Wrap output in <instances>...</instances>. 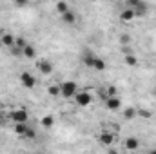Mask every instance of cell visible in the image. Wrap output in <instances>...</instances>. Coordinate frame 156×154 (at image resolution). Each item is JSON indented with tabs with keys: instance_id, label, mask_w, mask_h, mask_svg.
Segmentation results:
<instances>
[{
	"instance_id": "cell-18",
	"label": "cell",
	"mask_w": 156,
	"mask_h": 154,
	"mask_svg": "<svg viewBox=\"0 0 156 154\" xmlns=\"http://www.w3.org/2000/svg\"><path fill=\"white\" fill-rule=\"evenodd\" d=\"M138 116V109H134V107H127L125 111H123V118L125 120H133V118H136Z\"/></svg>"
},
{
	"instance_id": "cell-11",
	"label": "cell",
	"mask_w": 156,
	"mask_h": 154,
	"mask_svg": "<svg viewBox=\"0 0 156 154\" xmlns=\"http://www.w3.org/2000/svg\"><path fill=\"white\" fill-rule=\"evenodd\" d=\"M123 145H125V149H127V151H136V149L140 147V142H138V138L129 136V138H125Z\"/></svg>"
},
{
	"instance_id": "cell-17",
	"label": "cell",
	"mask_w": 156,
	"mask_h": 154,
	"mask_svg": "<svg viewBox=\"0 0 156 154\" xmlns=\"http://www.w3.org/2000/svg\"><path fill=\"white\" fill-rule=\"evenodd\" d=\"M40 125H42V127H45V129H49V127H53V125H55V118H53V116H44V118H42V120H40Z\"/></svg>"
},
{
	"instance_id": "cell-13",
	"label": "cell",
	"mask_w": 156,
	"mask_h": 154,
	"mask_svg": "<svg viewBox=\"0 0 156 154\" xmlns=\"http://www.w3.org/2000/svg\"><path fill=\"white\" fill-rule=\"evenodd\" d=\"M131 9H134V13H136V16H145L147 15V11H149V7H147V4L142 0L136 7H131Z\"/></svg>"
},
{
	"instance_id": "cell-28",
	"label": "cell",
	"mask_w": 156,
	"mask_h": 154,
	"mask_svg": "<svg viewBox=\"0 0 156 154\" xmlns=\"http://www.w3.org/2000/svg\"><path fill=\"white\" fill-rule=\"evenodd\" d=\"M122 53H123V54H129V53H131V49H129V47H122Z\"/></svg>"
},
{
	"instance_id": "cell-3",
	"label": "cell",
	"mask_w": 156,
	"mask_h": 154,
	"mask_svg": "<svg viewBox=\"0 0 156 154\" xmlns=\"http://www.w3.org/2000/svg\"><path fill=\"white\" fill-rule=\"evenodd\" d=\"M75 103L78 107H89L93 103V94L87 93V91H78L75 94Z\"/></svg>"
},
{
	"instance_id": "cell-22",
	"label": "cell",
	"mask_w": 156,
	"mask_h": 154,
	"mask_svg": "<svg viewBox=\"0 0 156 154\" xmlns=\"http://www.w3.org/2000/svg\"><path fill=\"white\" fill-rule=\"evenodd\" d=\"M24 138H27V140H33V138H37V132L31 129V127H27V132H26V136Z\"/></svg>"
},
{
	"instance_id": "cell-1",
	"label": "cell",
	"mask_w": 156,
	"mask_h": 154,
	"mask_svg": "<svg viewBox=\"0 0 156 154\" xmlns=\"http://www.w3.org/2000/svg\"><path fill=\"white\" fill-rule=\"evenodd\" d=\"M83 64H85L87 67L94 69V71H105V69H107V62H105L104 58H100V56H94V54L89 53V51L83 53Z\"/></svg>"
},
{
	"instance_id": "cell-20",
	"label": "cell",
	"mask_w": 156,
	"mask_h": 154,
	"mask_svg": "<svg viewBox=\"0 0 156 154\" xmlns=\"http://www.w3.org/2000/svg\"><path fill=\"white\" fill-rule=\"evenodd\" d=\"M47 93H49V96H53V98L60 96V85H51V87H47Z\"/></svg>"
},
{
	"instance_id": "cell-10",
	"label": "cell",
	"mask_w": 156,
	"mask_h": 154,
	"mask_svg": "<svg viewBox=\"0 0 156 154\" xmlns=\"http://www.w3.org/2000/svg\"><path fill=\"white\" fill-rule=\"evenodd\" d=\"M136 18V13H134V9H131V7H127V9H123L122 13H120V20L122 22H131V20H134Z\"/></svg>"
},
{
	"instance_id": "cell-8",
	"label": "cell",
	"mask_w": 156,
	"mask_h": 154,
	"mask_svg": "<svg viewBox=\"0 0 156 154\" xmlns=\"http://www.w3.org/2000/svg\"><path fill=\"white\" fill-rule=\"evenodd\" d=\"M37 67H38V71L42 75H51L53 73V64L49 60H38L37 62Z\"/></svg>"
},
{
	"instance_id": "cell-5",
	"label": "cell",
	"mask_w": 156,
	"mask_h": 154,
	"mask_svg": "<svg viewBox=\"0 0 156 154\" xmlns=\"http://www.w3.org/2000/svg\"><path fill=\"white\" fill-rule=\"evenodd\" d=\"M20 83H22L26 89H35V85H37V78L33 76L31 73L24 71V73H20Z\"/></svg>"
},
{
	"instance_id": "cell-25",
	"label": "cell",
	"mask_w": 156,
	"mask_h": 154,
	"mask_svg": "<svg viewBox=\"0 0 156 154\" xmlns=\"http://www.w3.org/2000/svg\"><path fill=\"white\" fill-rule=\"evenodd\" d=\"M140 2H142V0H127V5H129V7H136Z\"/></svg>"
},
{
	"instance_id": "cell-2",
	"label": "cell",
	"mask_w": 156,
	"mask_h": 154,
	"mask_svg": "<svg viewBox=\"0 0 156 154\" xmlns=\"http://www.w3.org/2000/svg\"><path fill=\"white\" fill-rule=\"evenodd\" d=\"M58 85H60V96H64V98H75V94L78 93V85L71 80L62 82Z\"/></svg>"
},
{
	"instance_id": "cell-14",
	"label": "cell",
	"mask_w": 156,
	"mask_h": 154,
	"mask_svg": "<svg viewBox=\"0 0 156 154\" xmlns=\"http://www.w3.org/2000/svg\"><path fill=\"white\" fill-rule=\"evenodd\" d=\"M27 127H29L27 123H15V127H13V129H15V132H16L20 138H24V136H26V132H27Z\"/></svg>"
},
{
	"instance_id": "cell-21",
	"label": "cell",
	"mask_w": 156,
	"mask_h": 154,
	"mask_svg": "<svg viewBox=\"0 0 156 154\" xmlns=\"http://www.w3.org/2000/svg\"><path fill=\"white\" fill-rule=\"evenodd\" d=\"M15 45H18V47H26L27 45V42H26V38H22V37H15Z\"/></svg>"
},
{
	"instance_id": "cell-19",
	"label": "cell",
	"mask_w": 156,
	"mask_h": 154,
	"mask_svg": "<svg viewBox=\"0 0 156 154\" xmlns=\"http://www.w3.org/2000/svg\"><path fill=\"white\" fill-rule=\"evenodd\" d=\"M69 9H71V7H69V4H67L66 0H58V2H56V11H58L60 15L66 13V11H69Z\"/></svg>"
},
{
	"instance_id": "cell-15",
	"label": "cell",
	"mask_w": 156,
	"mask_h": 154,
	"mask_svg": "<svg viewBox=\"0 0 156 154\" xmlns=\"http://www.w3.org/2000/svg\"><path fill=\"white\" fill-rule=\"evenodd\" d=\"M22 53H24V56H26V58H29V60H33V58L37 56V49H35L33 45H29V44L24 47V51H22Z\"/></svg>"
},
{
	"instance_id": "cell-16",
	"label": "cell",
	"mask_w": 156,
	"mask_h": 154,
	"mask_svg": "<svg viewBox=\"0 0 156 154\" xmlns=\"http://www.w3.org/2000/svg\"><path fill=\"white\" fill-rule=\"evenodd\" d=\"M125 56V64L129 65V67H136L138 65V58L133 54V53H129V54H123Z\"/></svg>"
},
{
	"instance_id": "cell-24",
	"label": "cell",
	"mask_w": 156,
	"mask_h": 154,
	"mask_svg": "<svg viewBox=\"0 0 156 154\" xmlns=\"http://www.w3.org/2000/svg\"><path fill=\"white\" fill-rule=\"evenodd\" d=\"M105 93H107V96H116V89L115 87H107Z\"/></svg>"
},
{
	"instance_id": "cell-12",
	"label": "cell",
	"mask_w": 156,
	"mask_h": 154,
	"mask_svg": "<svg viewBox=\"0 0 156 154\" xmlns=\"http://www.w3.org/2000/svg\"><path fill=\"white\" fill-rule=\"evenodd\" d=\"M100 143H104V145H111L113 142H115V134L113 132H109V131H104L102 134H100Z\"/></svg>"
},
{
	"instance_id": "cell-7",
	"label": "cell",
	"mask_w": 156,
	"mask_h": 154,
	"mask_svg": "<svg viewBox=\"0 0 156 154\" xmlns=\"http://www.w3.org/2000/svg\"><path fill=\"white\" fill-rule=\"evenodd\" d=\"M0 45L2 47H11L15 45V37L9 31H0Z\"/></svg>"
},
{
	"instance_id": "cell-4",
	"label": "cell",
	"mask_w": 156,
	"mask_h": 154,
	"mask_svg": "<svg viewBox=\"0 0 156 154\" xmlns=\"http://www.w3.org/2000/svg\"><path fill=\"white\" fill-rule=\"evenodd\" d=\"M9 118H11L15 123H27L29 114H27V111H26L24 107H20V109H15V111H11Z\"/></svg>"
},
{
	"instance_id": "cell-29",
	"label": "cell",
	"mask_w": 156,
	"mask_h": 154,
	"mask_svg": "<svg viewBox=\"0 0 156 154\" xmlns=\"http://www.w3.org/2000/svg\"><path fill=\"white\" fill-rule=\"evenodd\" d=\"M153 94H154V96H156V87H154V91H153Z\"/></svg>"
},
{
	"instance_id": "cell-23",
	"label": "cell",
	"mask_w": 156,
	"mask_h": 154,
	"mask_svg": "<svg viewBox=\"0 0 156 154\" xmlns=\"http://www.w3.org/2000/svg\"><path fill=\"white\" fill-rule=\"evenodd\" d=\"M138 116H142V118H151L153 116V113H149V111H145V109H138Z\"/></svg>"
},
{
	"instance_id": "cell-6",
	"label": "cell",
	"mask_w": 156,
	"mask_h": 154,
	"mask_svg": "<svg viewBox=\"0 0 156 154\" xmlns=\"http://www.w3.org/2000/svg\"><path fill=\"white\" fill-rule=\"evenodd\" d=\"M104 103H105L107 111H118V109H122V100L118 96H107L104 100Z\"/></svg>"
},
{
	"instance_id": "cell-27",
	"label": "cell",
	"mask_w": 156,
	"mask_h": 154,
	"mask_svg": "<svg viewBox=\"0 0 156 154\" xmlns=\"http://www.w3.org/2000/svg\"><path fill=\"white\" fill-rule=\"evenodd\" d=\"M29 0H15V4H18V5H26Z\"/></svg>"
},
{
	"instance_id": "cell-9",
	"label": "cell",
	"mask_w": 156,
	"mask_h": 154,
	"mask_svg": "<svg viewBox=\"0 0 156 154\" xmlns=\"http://www.w3.org/2000/svg\"><path fill=\"white\" fill-rule=\"evenodd\" d=\"M60 18H62V22H64L66 26H75V24H76V20H78L76 15H75L71 9H69V11H66V13H62V15H60Z\"/></svg>"
},
{
	"instance_id": "cell-26",
	"label": "cell",
	"mask_w": 156,
	"mask_h": 154,
	"mask_svg": "<svg viewBox=\"0 0 156 154\" xmlns=\"http://www.w3.org/2000/svg\"><path fill=\"white\" fill-rule=\"evenodd\" d=\"M120 44H129V37L127 35H122L120 37Z\"/></svg>"
}]
</instances>
